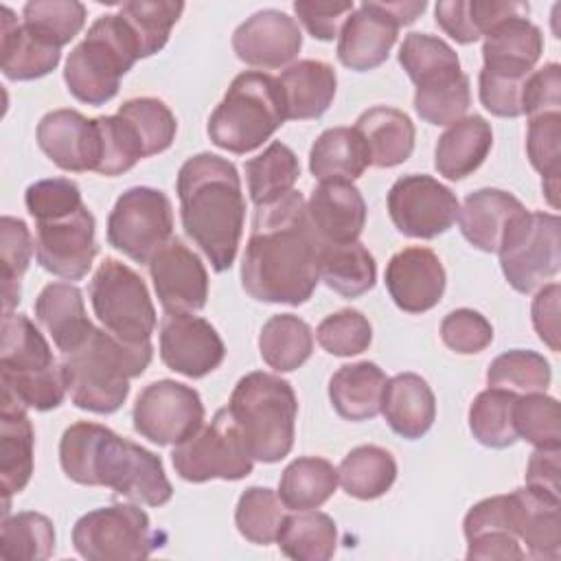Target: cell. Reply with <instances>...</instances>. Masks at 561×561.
<instances>
[{
	"label": "cell",
	"mask_w": 561,
	"mask_h": 561,
	"mask_svg": "<svg viewBox=\"0 0 561 561\" xmlns=\"http://www.w3.org/2000/svg\"><path fill=\"white\" fill-rule=\"evenodd\" d=\"M320 239L300 191L256 206L241 259V287L259 302L305 305L320 280Z\"/></svg>",
	"instance_id": "cell-1"
},
{
	"label": "cell",
	"mask_w": 561,
	"mask_h": 561,
	"mask_svg": "<svg viewBox=\"0 0 561 561\" xmlns=\"http://www.w3.org/2000/svg\"><path fill=\"white\" fill-rule=\"evenodd\" d=\"M59 465L68 480L107 486L138 504L164 506L173 497L160 456L92 421L66 427L59 440Z\"/></svg>",
	"instance_id": "cell-2"
},
{
	"label": "cell",
	"mask_w": 561,
	"mask_h": 561,
	"mask_svg": "<svg viewBox=\"0 0 561 561\" xmlns=\"http://www.w3.org/2000/svg\"><path fill=\"white\" fill-rule=\"evenodd\" d=\"M175 191L186 237L206 254L215 272L230 270L245 221L237 167L217 153H195L182 162Z\"/></svg>",
	"instance_id": "cell-3"
},
{
	"label": "cell",
	"mask_w": 561,
	"mask_h": 561,
	"mask_svg": "<svg viewBox=\"0 0 561 561\" xmlns=\"http://www.w3.org/2000/svg\"><path fill=\"white\" fill-rule=\"evenodd\" d=\"M153 357V344H127L94 327L72 353L61 355L70 401L85 412L112 414L129 397V379L140 377Z\"/></svg>",
	"instance_id": "cell-4"
},
{
	"label": "cell",
	"mask_w": 561,
	"mask_h": 561,
	"mask_svg": "<svg viewBox=\"0 0 561 561\" xmlns=\"http://www.w3.org/2000/svg\"><path fill=\"white\" fill-rule=\"evenodd\" d=\"M226 408L232 414L252 460L272 465L291 451L298 399L287 379L252 370L237 381Z\"/></svg>",
	"instance_id": "cell-5"
},
{
	"label": "cell",
	"mask_w": 561,
	"mask_h": 561,
	"mask_svg": "<svg viewBox=\"0 0 561 561\" xmlns=\"http://www.w3.org/2000/svg\"><path fill=\"white\" fill-rule=\"evenodd\" d=\"M138 59H142L140 46L125 18L99 15L66 59V88L85 105H105L118 94L121 79Z\"/></svg>",
	"instance_id": "cell-6"
},
{
	"label": "cell",
	"mask_w": 561,
	"mask_h": 561,
	"mask_svg": "<svg viewBox=\"0 0 561 561\" xmlns=\"http://www.w3.org/2000/svg\"><path fill=\"white\" fill-rule=\"evenodd\" d=\"M0 381L2 392L39 412L59 408L68 394L61 362L24 313L2 316Z\"/></svg>",
	"instance_id": "cell-7"
},
{
	"label": "cell",
	"mask_w": 561,
	"mask_h": 561,
	"mask_svg": "<svg viewBox=\"0 0 561 561\" xmlns=\"http://www.w3.org/2000/svg\"><path fill=\"white\" fill-rule=\"evenodd\" d=\"M285 121L278 79L261 70H243L213 110L206 131L219 149L243 156L270 140Z\"/></svg>",
	"instance_id": "cell-8"
},
{
	"label": "cell",
	"mask_w": 561,
	"mask_h": 561,
	"mask_svg": "<svg viewBox=\"0 0 561 561\" xmlns=\"http://www.w3.org/2000/svg\"><path fill=\"white\" fill-rule=\"evenodd\" d=\"M94 316L107 333L127 342H151L156 331V307L138 272L118 259L105 256L90 280Z\"/></svg>",
	"instance_id": "cell-9"
},
{
	"label": "cell",
	"mask_w": 561,
	"mask_h": 561,
	"mask_svg": "<svg viewBox=\"0 0 561 561\" xmlns=\"http://www.w3.org/2000/svg\"><path fill=\"white\" fill-rule=\"evenodd\" d=\"M500 267L519 294L539 289L561 267V221L554 213L524 210L506 228L497 248Z\"/></svg>",
	"instance_id": "cell-10"
},
{
	"label": "cell",
	"mask_w": 561,
	"mask_h": 561,
	"mask_svg": "<svg viewBox=\"0 0 561 561\" xmlns=\"http://www.w3.org/2000/svg\"><path fill=\"white\" fill-rule=\"evenodd\" d=\"M171 462L182 480L195 484L243 480L254 469V460L228 408L217 410L208 425H202L191 438L175 445Z\"/></svg>",
	"instance_id": "cell-11"
},
{
	"label": "cell",
	"mask_w": 561,
	"mask_h": 561,
	"mask_svg": "<svg viewBox=\"0 0 561 561\" xmlns=\"http://www.w3.org/2000/svg\"><path fill=\"white\" fill-rule=\"evenodd\" d=\"M72 546L88 561H138L156 546L149 515L134 504H110L81 515Z\"/></svg>",
	"instance_id": "cell-12"
},
{
	"label": "cell",
	"mask_w": 561,
	"mask_h": 561,
	"mask_svg": "<svg viewBox=\"0 0 561 561\" xmlns=\"http://www.w3.org/2000/svg\"><path fill=\"white\" fill-rule=\"evenodd\" d=\"M427 2H362L346 18L337 35V59L355 72H368L381 66L399 35L401 26L412 24Z\"/></svg>",
	"instance_id": "cell-13"
},
{
	"label": "cell",
	"mask_w": 561,
	"mask_h": 561,
	"mask_svg": "<svg viewBox=\"0 0 561 561\" xmlns=\"http://www.w3.org/2000/svg\"><path fill=\"white\" fill-rule=\"evenodd\" d=\"M171 237L173 206L160 188L131 186L110 210L107 243L136 263H149Z\"/></svg>",
	"instance_id": "cell-14"
},
{
	"label": "cell",
	"mask_w": 561,
	"mask_h": 561,
	"mask_svg": "<svg viewBox=\"0 0 561 561\" xmlns=\"http://www.w3.org/2000/svg\"><path fill=\"white\" fill-rule=\"evenodd\" d=\"M204 403L195 388L158 379L136 397L131 421L134 430L153 445H180L204 425Z\"/></svg>",
	"instance_id": "cell-15"
},
{
	"label": "cell",
	"mask_w": 561,
	"mask_h": 561,
	"mask_svg": "<svg viewBox=\"0 0 561 561\" xmlns=\"http://www.w3.org/2000/svg\"><path fill=\"white\" fill-rule=\"evenodd\" d=\"M96 252V221L85 204L35 219V259L46 272L79 280L90 272Z\"/></svg>",
	"instance_id": "cell-16"
},
{
	"label": "cell",
	"mask_w": 561,
	"mask_h": 561,
	"mask_svg": "<svg viewBox=\"0 0 561 561\" xmlns=\"http://www.w3.org/2000/svg\"><path fill=\"white\" fill-rule=\"evenodd\" d=\"M394 228L412 239H436L458 219L456 193L425 173H408L394 180L386 197Z\"/></svg>",
	"instance_id": "cell-17"
},
{
	"label": "cell",
	"mask_w": 561,
	"mask_h": 561,
	"mask_svg": "<svg viewBox=\"0 0 561 561\" xmlns=\"http://www.w3.org/2000/svg\"><path fill=\"white\" fill-rule=\"evenodd\" d=\"M522 504L517 491L484 497L473 504L462 522L467 559L519 561L526 552L519 541Z\"/></svg>",
	"instance_id": "cell-18"
},
{
	"label": "cell",
	"mask_w": 561,
	"mask_h": 561,
	"mask_svg": "<svg viewBox=\"0 0 561 561\" xmlns=\"http://www.w3.org/2000/svg\"><path fill=\"white\" fill-rule=\"evenodd\" d=\"M226 357V346L217 329L193 313H167L160 322L162 364L188 379H202Z\"/></svg>",
	"instance_id": "cell-19"
},
{
	"label": "cell",
	"mask_w": 561,
	"mask_h": 561,
	"mask_svg": "<svg viewBox=\"0 0 561 561\" xmlns=\"http://www.w3.org/2000/svg\"><path fill=\"white\" fill-rule=\"evenodd\" d=\"M147 265L156 296L167 313H193L206 307L208 272L182 239L171 237Z\"/></svg>",
	"instance_id": "cell-20"
},
{
	"label": "cell",
	"mask_w": 561,
	"mask_h": 561,
	"mask_svg": "<svg viewBox=\"0 0 561 561\" xmlns=\"http://www.w3.org/2000/svg\"><path fill=\"white\" fill-rule=\"evenodd\" d=\"M44 156L68 173L96 171L101 160V131L96 118L77 110H53L42 116L35 131Z\"/></svg>",
	"instance_id": "cell-21"
},
{
	"label": "cell",
	"mask_w": 561,
	"mask_h": 561,
	"mask_svg": "<svg viewBox=\"0 0 561 561\" xmlns=\"http://www.w3.org/2000/svg\"><path fill=\"white\" fill-rule=\"evenodd\" d=\"M302 31L298 22L278 9H261L232 33L234 55L252 68H280L298 57Z\"/></svg>",
	"instance_id": "cell-22"
},
{
	"label": "cell",
	"mask_w": 561,
	"mask_h": 561,
	"mask_svg": "<svg viewBox=\"0 0 561 561\" xmlns=\"http://www.w3.org/2000/svg\"><path fill=\"white\" fill-rule=\"evenodd\" d=\"M383 280L392 302L405 313H425L434 309L447 285L438 254L423 245H410L392 254Z\"/></svg>",
	"instance_id": "cell-23"
},
{
	"label": "cell",
	"mask_w": 561,
	"mask_h": 561,
	"mask_svg": "<svg viewBox=\"0 0 561 561\" xmlns=\"http://www.w3.org/2000/svg\"><path fill=\"white\" fill-rule=\"evenodd\" d=\"M543 53V35L528 13L497 22L482 42V70L489 75L526 81Z\"/></svg>",
	"instance_id": "cell-24"
},
{
	"label": "cell",
	"mask_w": 561,
	"mask_h": 561,
	"mask_svg": "<svg viewBox=\"0 0 561 561\" xmlns=\"http://www.w3.org/2000/svg\"><path fill=\"white\" fill-rule=\"evenodd\" d=\"M307 213L320 243L357 241L366 224V202L351 180L320 182L311 191Z\"/></svg>",
	"instance_id": "cell-25"
},
{
	"label": "cell",
	"mask_w": 561,
	"mask_h": 561,
	"mask_svg": "<svg viewBox=\"0 0 561 561\" xmlns=\"http://www.w3.org/2000/svg\"><path fill=\"white\" fill-rule=\"evenodd\" d=\"M35 430L22 405L11 394H0V486L4 497L2 517L9 515L11 495L26 489L33 476Z\"/></svg>",
	"instance_id": "cell-26"
},
{
	"label": "cell",
	"mask_w": 561,
	"mask_h": 561,
	"mask_svg": "<svg viewBox=\"0 0 561 561\" xmlns=\"http://www.w3.org/2000/svg\"><path fill=\"white\" fill-rule=\"evenodd\" d=\"M35 318L61 355L77 351L94 331L83 294L72 283H48L35 298Z\"/></svg>",
	"instance_id": "cell-27"
},
{
	"label": "cell",
	"mask_w": 561,
	"mask_h": 561,
	"mask_svg": "<svg viewBox=\"0 0 561 561\" xmlns=\"http://www.w3.org/2000/svg\"><path fill=\"white\" fill-rule=\"evenodd\" d=\"M524 210V204L508 191L478 188L458 208V226L473 248L497 252L506 228Z\"/></svg>",
	"instance_id": "cell-28"
},
{
	"label": "cell",
	"mask_w": 561,
	"mask_h": 561,
	"mask_svg": "<svg viewBox=\"0 0 561 561\" xmlns=\"http://www.w3.org/2000/svg\"><path fill=\"white\" fill-rule=\"evenodd\" d=\"M381 414L401 438L416 440L430 432L436 419V397L430 383L416 373H399L388 379Z\"/></svg>",
	"instance_id": "cell-29"
},
{
	"label": "cell",
	"mask_w": 561,
	"mask_h": 561,
	"mask_svg": "<svg viewBox=\"0 0 561 561\" xmlns=\"http://www.w3.org/2000/svg\"><path fill=\"white\" fill-rule=\"evenodd\" d=\"M287 121L320 118L335 99L337 77L333 66L320 59L289 64L278 77Z\"/></svg>",
	"instance_id": "cell-30"
},
{
	"label": "cell",
	"mask_w": 561,
	"mask_h": 561,
	"mask_svg": "<svg viewBox=\"0 0 561 561\" xmlns=\"http://www.w3.org/2000/svg\"><path fill=\"white\" fill-rule=\"evenodd\" d=\"M493 147V129L486 118L473 114L451 123L436 142L434 167L447 180H465L482 167Z\"/></svg>",
	"instance_id": "cell-31"
},
{
	"label": "cell",
	"mask_w": 561,
	"mask_h": 561,
	"mask_svg": "<svg viewBox=\"0 0 561 561\" xmlns=\"http://www.w3.org/2000/svg\"><path fill=\"white\" fill-rule=\"evenodd\" d=\"M61 61V50L35 39L13 9L0 7V68L9 81H33L53 72Z\"/></svg>",
	"instance_id": "cell-32"
},
{
	"label": "cell",
	"mask_w": 561,
	"mask_h": 561,
	"mask_svg": "<svg viewBox=\"0 0 561 561\" xmlns=\"http://www.w3.org/2000/svg\"><path fill=\"white\" fill-rule=\"evenodd\" d=\"M353 127L364 138L373 167L390 169L403 164L414 151V123L397 107L375 105L362 112Z\"/></svg>",
	"instance_id": "cell-33"
},
{
	"label": "cell",
	"mask_w": 561,
	"mask_h": 561,
	"mask_svg": "<svg viewBox=\"0 0 561 561\" xmlns=\"http://www.w3.org/2000/svg\"><path fill=\"white\" fill-rule=\"evenodd\" d=\"M388 377L375 362L340 366L329 379V401L346 421H368L381 412Z\"/></svg>",
	"instance_id": "cell-34"
},
{
	"label": "cell",
	"mask_w": 561,
	"mask_h": 561,
	"mask_svg": "<svg viewBox=\"0 0 561 561\" xmlns=\"http://www.w3.org/2000/svg\"><path fill=\"white\" fill-rule=\"evenodd\" d=\"M320 280L344 298H357L377 283V263L359 241L320 243L318 250Z\"/></svg>",
	"instance_id": "cell-35"
},
{
	"label": "cell",
	"mask_w": 561,
	"mask_h": 561,
	"mask_svg": "<svg viewBox=\"0 0 561 561\" xmlns=\"http://www.w3.org/2000/svg\"><path fill=\"white\" fill-rule=\"evenodd\" d=\"M370 167V153L355 127L324 129L309 151V171L320 182L357 180Z\"/></svg>",
	"instance_id": "cell-36"
},
{
	"label": "cell",
	"mask_w": 561,
	"mask_h": 561,
	"mask_svg": "<svg viewBox=\"0 0 561 561\" xmlns=\"http://www.w3.org/2000/svg\"><path fill=\"white\" fill-rule=\"evenodd\" d=\"M515 491L522 504L519 541L526 546V557L557 561L561 557V497L533 486Z\"/></svg>",
	"instance_id": "cell-37"
},
{
	"label": "cell",
	"mask_w": 561,
	"mask_h": 561,
	"mask_svg": "<svg viewBox=\"0 0 561 561\" xmlns=\"http://www.w3.org/2000/svg\"><path fill=\"white\" fill-rule=\"evenodd\" d=\"M414 90V110L430 125H451L462 118L471 105L469 77L462 68H447L419 79Z\"/></svg>",
	"instance_id": "cell-38"
},
{
	"label": "cell",
	"mask_w": 561,
	"mask_h": 561,
	"mask_svg": "<svg viewBox=\"0 0 561 561\" xmlns=\"http://www.w3.org/2000/svg\"><path fill=\"white\" fill-rule=\"evenodd\" d=\"M276 543L289 559L327 561L337 548V526L333 517L322 511H294L283 517Z\"/></svg>",
	"instance_id": "cell-39"
},
{
	"label": "cell",
	"mask_w": 561,
	"mask_h": 561,
	"mask_svg": "<svg viewBox=\"0 0 561 561\" xmlns=\"http://www.w3.org/2000/svg\"><path fill=\"white\" fill-rule=\"evenodd\" d=\"M394 480L397 460L379 445L351 449L337 467V482L355 500H377L390 491Z\"/></svg>",
	"instance_id": "cell-40"
},
{
	"label": "cell",
	"mask_w": 561,
	"mask_h": 561,
	"mask_svg": "<svg viewBox=\"0 0 561 561\" xmlns=\"http://www.w3.org/2000/svg\"><path fill=\"white\" fill-rule=\"evenodd\" d=\"M337 489V469L318 456L291 460L278 482V497L289 511L320 508Z\"/></svg>",
	"instance_id": "cell-41"
},
{
	"label": "cell",
	"mask_w": 561,
	"mask_h": 561,
	"mask_svg": "<svg viewBox=\"0 0 561 561\" xmlns=\"http://www.w3.org/2000/svg\"><path fill=\"white\" fill-rule=\"evenodd\" d=\"M259 353L270 368L291 373L311 357L313 331L294 313L272 316L259 333Z\"/></svg>",
	"instance_id": "cell-42"
},
{
	"label": "cell",
	"mask_w": 561,
	"mask_h": 561,
	"mask_svg": "<svg viewBox=\"0 0 561 561\" xmlns=\"http://www.w3.org/2000/svg\"><path fill=\"white\" fill-rule=\"evenodd\" d=\"M300 175V164L296 153L280 140L270 142L259 156L245 162L248 193L254 206L272 204L294 191Z\"/></svg>",
	"instance_id": "cell-43"
},
{
	"label": "cell",
	"mask_w": 561,
	"mask_h": 561,
	"mask_svg": "<svg viewBox=\"0 0 561 561\" xmlns=\"http://www.w3.org/2000/svg\"><path fill=\"white\" fill-rule=\"evenodd\" d=\"M85 7L77 0H31L22 7V26L42 44L61 50L85 26Z\"/></svg>",
	"instance_id": "cell-44"
},
{
	"label": "cell",
	"mask_w": 561,
	"mask_h": 561,
	"mask_svg": "<svg viewBox=\"0 0 561 561\" xmlns=\"http://www.w3.org/2000/svg\"><path fill=\"white\" fill-rule=\"evenodd\" d=\"M517 397V392L504 388H486L478 392L469 408V430L480 445L506 449L519 440L513 419Z\"/></svg>",
	"instance_id": "cell-45"
},
{
	"label": "cell",
	"mask_w": 561,
	"mask_h": 561,
	"mask_svg": "<svg viewBox=\"0 0 561 561\" xmlns=\"http://www.w3.org/2000/svg\"><path fill=\"white\" fill-rule=\"evenodd\" d=\"M55 552V526L35 511L2 517L0 554L7 561H44Z\"/></svg>",
	"instance_id": "cell-46"
},
{
	"label": "cell",
	"mask_w": 561,
	"mask_h": 561,
	"mask_svg": "<svg viewBox=\"0 0 561 561\" xmlns=\"http://www.w3.org/2000/svg\"><path fill=\"white\" fill-rule=\"evenodd\" d=\"M526 153L533 169L541 173V186L548 204L557 210L561 175V112H543L528 118Z\"/></svg>",
	"instance_id": "cell-47"
},
{
	"label": "cell",
	"mask_w": 561,
	"mask_h": 561,
	"mask_svg": "<svg viewBox=\"0 0 561 561\" xmlns=\"http://www.w3.org/2000/svg\"><path fill=\"white\" fill-rule=\"evenodd\" d=\"M184 11V2L175 0H129L118 4V13L125 18L134 31L140 57H151L160 53Z\"/></svg>",
	"instance_id": "cell-48"
},
{
	"label": "cell",
	"mask_w": 561,
	"mask_h": 561,
	"mask_svg": "<svg viewBox=\"0 0 561 561\" xmlns=\"http://www.w3.org/2000/svg\"><path fill=\"white\" fill-rule=\"evenodd\" d=\"M552 381L550 364L543 355L526 348H513L497 355L486 368L489 388L511 392H546Z\"/></svg>",
	"instance_id": "cell-49"
},
{
	"label": "cell",
	"mask_w": 561,
	"mask_h": 561,
	"mask_svg": "<svg viewBox=\"0 0 561 561\" xmlns=\"http://www.w3.org/2000/svg\"><path fill=\"white\" fill-rule=\"evenodd\" d=\"M285 517V504L276 491L267 486H250L239 495L234 508V524L241 537L256 546L276 541L278 528Z\"/></svg>",
	"instance_id": "cell-50"
},
{
	"label": "cell",
	"mask_w": 561,
	"mask_h": 561,
	"mask_svg": "<svg viewBox=\"0 0 561 561\" xmlns=\"http://www.w3.org/2000/svg\"><path fill=\"white\" fill-rule=\"evenodd\" d=\"M35 241L28 226L11 215L0 219V263H2V307L11 311L20 302V283L28 270Z\"/></svg>",
	"instance_id": "cell-51"
},
{
	"label": "cell",
	"mask_w": 561,
	"mask_h": 561,
	"mask_svg": "<svg viewBox=\"0 0 561 561\" xmlns=\"http://www.w3.org/2000/svg\"><path fill=\"white\" fill-rule=\"evenodd\" d=\"M513 419L517 438L541 449H561L559 401L554 397L546 392H526L517 397Z\"/></svg>",
	"instance_id": "cell-52"
},
{
	"label": "cell",
	"mask_w": 561,
	"mask_h": 561,
	"mask_svg": "<svg viewBox=\"0 0 561 561\" xmlns=\"http://www.w3.org/2000/svg\"><path fill=\"white\" fill-rule=\"evenodd\" d=\"M116 114H121L134 125L136 134L142 140L147 158L167 151L175 140V131H178L175 114L160 99H153V96L129 99L118 107Z\"/></svg>",
	"instance_id": "cell-53"
},
{
	"label": "cell",
	"mask_w": 561,
	"mask_h": 561,
	"mask_svg": "<svg viewBox=\"0 0 561 561\" xmlns=\"http://www.w3.org/2000/svg\"><path fill=\"white\" fill-rule=\"evenodd\" d=\"M101 131V160L96 173L105 178L121 175L138 164V160L147 158L140 136L134 125L121 114L96 116Z\"/></svg>",
	"instance_id": "cell-54"
},
{
	"label": "cell",
	"mask_w": 561,
	"mask_h": 561,
	"mask_svg": "<svg viewBox=\"0 0 561 561\" xmlns=\"http://www.w3.org/2000/svg\"><path fill=\"white\" fill-rule=\"evenodd\" d=\"M316 340L327 353L351 357L368 351L373 342V327L362 311L340 309L318 324Z\"/></svg>",
	"instance_id": "cell-55"
},
{
	"label": "cell",
	"mask_w": 561,
	"mask_h": 561,
	"mask_svg": "<svg viewBox=\"0 0 561 561\" xmlns=\"http://www.w3.org/2000/svg\"><path fill=\"white\" fill-rule=\"evenodd\" d=\"M399 64L412 83L419 79L445 70L458 68V53L440 37L430 33H408L399 48Z\"/></svg>",
	"instance_id": "cell-56"
},
{
	"label": "cell",
	"mask_w": 561,
	"mask_h": 561,
	"mask_svg": "<svg viewBox=\"0 0 561 561\" xmlns=\"http://www.w3.org/2000/svg\"><path fill=\"white\" fill-rule=\"evenodd\" d=\"M440 340L458 355H476L493 342V327L480 311L462 307L443 318Z\"/></svg>",
	"instance_id": "cell-57"
},
{
	"label": "cell",
	"mask_w": 561,
	"mask_h": 561,
	"mask_svg": "<svg viewBox=\"0 0 561 561\" xmlns=\"http://www.w3.org/2000/svg\"><path fill=\"white\" fill-rule=\"evenodd\" d=\"M355 4L351 0L340 2H313V0H296L294 13L305 24L311 37L320 42H331L340 35L346 18L353 13Z\"/></svg>",
	"instance_id": "cell-58"
},
{
	"label": "cell",
	"mask_w": 561,
	"mask_h": 561,
	"mask_svg": "<svg viewBox=\"0 0 561 561\" xmlns=\"http://www.w3.org/2000/svg\"><path fill=\"white\" fill-rule=\"evenodd\" d=\"M543 112H561V66L557 61L533 70L522 90V114L533 118Z\"/></svg>",
	"instance_id": "cell-59"
},
{
	"label": "cell",
	"mask_w": 561,
	"mask_h": 561,
	"mask_svg": "<svg viewBox=\"0 0 561 561\" xmlns=\"http://www.w3.org/2000/svg\"><path fill=\"white\" fill-rule=\"evenodd\" d=\"M559 298H561V287L559 283H548L541 285L537 296L533 298L530 316H533V327L539 335V340L552 351L559 353Z\"/></svg>",
	"instance_id": "cell-60"
},
{
	"label": "cell",
	"mask_w": 561,
	"mask_h": 561,
	"mask_svg": "<svg viewBox=\"0 0 561 561\" xmlns=\"http://www.w3.org/2000/svg\"><path fill=\"white\" fill-rule=\"evenodd\" d=\"M436 24L458 44H473L480 39L478 31L473 28L469 0H443L434 7Z\"/></svg>",
	"instance_id": "cell-61"
},
{
	"label": "cell",
	"mask_w": 561,
	"mask_h": 561,
	"mask_svg": "<svg viewBox=\"0 0 561 561\" xmlns=\"http://www.w3.org/2000/svg\"><path fill=\"white\" fill-rule=\"evenodd\" d=\"M559 451L535 447L526 467V486L559 495Z\"/></svg>",
	"instance_id": "cell-62"
}]
</instances>
